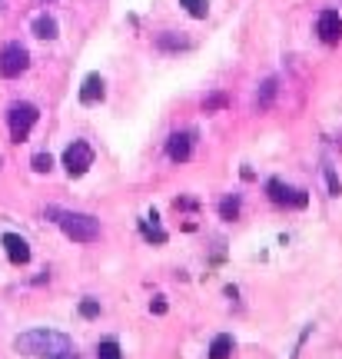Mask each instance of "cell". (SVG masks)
<instances>
[{"mask_svg": "<svg viewBox=\"0 0 342 359\" xmlns=\"http://www.w3.org/2000/svg\"><path fill=\"white\" fill-rule=\"evenodd\" d=\"M13 349L24 353V356H37V359H76L70 336L53 333V330H30V333H20L13 339Z\"/></svg>", "mask_w": 342, "mask_h": 359, "instance_id": "cell-1", "label": "cell"}, {"mask_svg": "<svg viewBox=\"0 0 342 359\" xmlns=\"http://www.w3.org/2000/svg\"><path fill=\"white\" fill-rule=\"evenodd\" d=\"M50 217H57L60 230L74 240V243H93L100 240V223L87 213H60V210H50Z\"/></svg>", "mask_w": 342, "mask_h": 359, "instance_id": "cell-2", "label": "cell"}, {"mask_svg": "<svg viewBox=\"0 0 342 359\" xmlns=\"http://www.w3.org/2000/svg\"><path fill=\"white\" fill-rule=\"evenodd\" d=\"M40 110L34 107V103H13L11 110H7V127H11V137L17 143H24L27 137H30V130H34V123H37Z\"/></svg>", "mask_w": 342, "mask_h": 359, "instance_id": "cell-3", "label": "cell"}, {"mask_svg": "<svg viewBox=\"0 0 342 359\" xmlns=\"http://www.w3.org/2000/svg\"><path fill=\"white\" fill-rule=\"evenodd\" d=\"M27 67H30V53H27L24 43H17V40L4 43V50H0V74L7 80H13V77H20Z\"/></svg>", "mask_w": 342, "mask_h": 359, "instance_id": "cell-4", "label": "cell"}, {"mask_svg": "<svg viewBox=\"0 0 342 359\" xmlns=\"http://www.w3.org/2000/svg\"><path fill=\"white\" fill-rule=\"evenodd\" d=\"M90 163H93V150H90V143L74 140L64 150V167H67L70 177H83V173L90 170Z\"/></svg>", "mask_w": 342, "mask_h": 359, "instance_id": "cell-5", "label": "cell"}, {"mask_svg": "<svg viewBox=\"0 0 342 359\" xmlns=\"http://www.w3.org/2000/svg\"><path fill=\"white\" fill-rule=\"evenodd\" d=\"M4 250H7V259H11L13 266H24V263H30V243H27L20 233H4Z\"/></svg>", "mask_w": 342, "mask_h": 359, "instance_id": "cell-6", "label": "cell"}, {"mask_svg": "<svg viewBox=\"0 0 342 359\" xmlns=\"http://www.w3.org/2000/svg\"><path fill=\"white\" fill-rule=\"evenodd\" d=\"M319 37H322V43H339L342 40V17L336 11H322L319 13Z\"/></svg>", "mask_w": 342, "mask_h": 359, "instance_id": "cell-7", "label": "cell"}, {"mask_svg": "<svg viewBox=\"0 0 342 359\" xmlns=\"http://www.w3.org/2000/svg\"><path fill=\"white\" fill-rule=\"evenodd\" d=\"M269 196H273V203H279V206H306V193L282 187V180H269Z\"/></svg>", "mask_w": 342, "mask_h": 359, "instance_id": "cell-8", "label": "cell"}, {"mask_svg": "<svg viewBox=\"0 0 342 359\" xmlns=\"http://www.w3.org/2000/svg\"><path fill=\"white\" fill-rule=\"evenodd\" d=\"M166 154L173 163H186L193 154V133H173L170 143H166Z\"/></svg>", "mask_w": 342, "mask_h": 359, "instance_id": "cell-9", "label": "cell"}, {"mask_svg": "<svg viewBox=\"0 0 342 359\" xmlns=\"http://www.w3.org/2000/svg\"><path fill=\"white\" fill-rule=\"evenodd\" d=\"M103 97H107V83H103V77L100 74H90V77L83 80V87H80V103L93 107V103H100Z\"/></svg>", "mask_w": 342, "mask_h": 359, "instance_id": "cell-10", "label": "cell"}, {"mask_svg": "<svg viewBox=\"0 0 342 359\" xmlns=\"http://www.w3.org/2000/svg\"><path fill=\"white\" fill-rule=\"evenodd\" d=\"M34 34H37L40 40H53L57 37V20L47 17V13H40L37 20H34Z\"/></svg>", "mask_w": 342, "mask_h": 359, "instance_id": "cell-11", "label": "cell"}, {"mask_svg": "<svg viewBox=\"0 0 342 359\" xmlns=\"http://www.w3.org/2000/svg\"><path fill=\"white\" fill-rule=\"evenodd\" d=\"M229 353H233V336H216L213 346H210V359H229Z\"/></svg>", "mask_w": 342, "mask_h": 359, "instance_id": "cell-12", "label": "cell"}, {"mask_svg": "<svg viewBox=\"0 0 342 359\" xmlns=\"http://www.w3.org/2000/svg\"><path fill=\"white\" fill-rule=\"evenodd\" d=\"M179 7H186V13L196 17V20H206V13H210V0H179Z\"/></svg>", "mask_w": 342, "mask_h": 359, "instance_id": "cell-13", "label": "cell"}, {"mask_svg": "<svg viewBox=\"0 0 342 359\" xmlns=\"http://www.w3.org/2000/svg\"><path fill=\"white\" fill-rule=\"evenodd\" d=\"M273 97H276V80L269 77L266 83H263V90H259V97H256V107H259V110H266L269 103H273Z\"/></svg>", "mask_w": 342, "mask_h": 359, "instance_id": "cell-14", "label": "cell"}, {"mask_svg": "<svg viewBox=\"0 0 342 359\" xmlns=\"http://www.w3.org/2000/svg\"><path fill=\"white\" fill-rule=\"evenodd\" d=\"M219 217H223V219H236V217H240V200H236V196H226V200L219 203Z\"/></svg>", "mask_w": 342, "mask_h": 359, "instance_id": "cell-15", "label": "cell"}, {"mask_svg": "<svg viewBox=\"0 0 342 359\" xmlns=\"http://www.w3.org/2000/svg\"><path fill=\"white\" fill-rule=\"evenodd\" d=\"M97 359H120V343L116 339H103L97 349Z\"/></svg>", "mask_w": 342, "mask_h": 359, "instance_id": "cell-16", "label": "cell"}, {"mask_svg": "<svg viewBox=\"0 0 342 359\" xmlns=\"http://www.w3.org/2000/svg\"><path fill=\"white\" fill-rule=\"evenodd\" d=\"M226 103H229L226 93H210V97L203 100V110H206V114H216V110H223Z\"/></svg>", "mask_w": 342, "mask_h": 359, "instance_id": "cell-17", "label": "cell"}, {"mask_svg": "<svg viewBox=\"0 0 342 359\" xmlns=\"http://www.w3.org/2000/svg\"><path fill=\"white\" fill-rule=\"evenodd\" d=\"M30 163H34V170H37V173H50L53 156L50 154H34V160H30Z\"/></svg>", "mask_w": 342, "mask_h": 359, "instance_id": "cell-18", "label": "cell"}, {"mask_svg": "<svg viewBox=\"0 0 342 359\" xmlns=\"http://www.w3.org/2000/svg\"><path fill=\"white\" fill-rule=\"evenodd\" d=\"M80 316L97 320V316H100V303H97V299H83V303H80Z\"/></svg>", "mask_w": 342, "mask_h": 359, "instance_id": "cell-19", "label": "cell"}, {"mask_svg": "<svg viewBox=\"0 0 342 359\" xmlns=\"http://www.w3.org/2000/svg\"><path fill=\"white\" fill-rule=\"evenodd\" d=\"M160 47H163V50H179V47H186V40L173 37V34H163V37H160Z\"/></svg>", "mask_w": 342, "mask_h": 359, "instance_id": "cell-20", "label": "cell"}, {"mask_svg": "<svg viewBox=\"0 0 342 359\" xmlns=\"http://www.w3.org/2000/svg\"><path fill=\"white\" fill-rule=\"evenodd\" d=\"M143 233H146V240H156V243H166V233L160 226H150V223H143Z\"/></svg>", "mask_w": 342, "mask_h": 359, "instance_id": "cell-21", "label": "cell"}, {"mask_svg": "<svg viewBox=\"0 0 342 359\" xmlns=\"http://www.w3.org/2000/svg\"><path fill=\"white\" fill-rule=\"evenodd\" d=\"M150 309H153V313H156V316H163V313H166V299H153V303H150Z\"/></svg>", "mask_w": 342, "mask_h": 359, "instance_id": "cell-22", "label": "cell"}]
</instances>
